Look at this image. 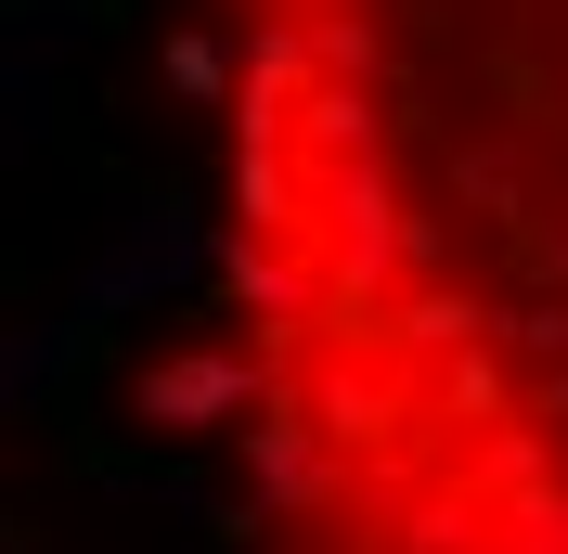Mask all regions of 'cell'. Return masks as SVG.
<instances>
[{"mask_svg": "<svg viewBox=\"0 0 568 554\" xmlns=\"http://www.w3.org/2000/svg\"><path fill=\"white\" fill-rule=\"evenodd\" d=\"M233 554H568V0H207Z\"/></svg>", "mask_w": 568, "mask_h": 554, "instance_id": "1", "label": "cell"}]
</instances>
